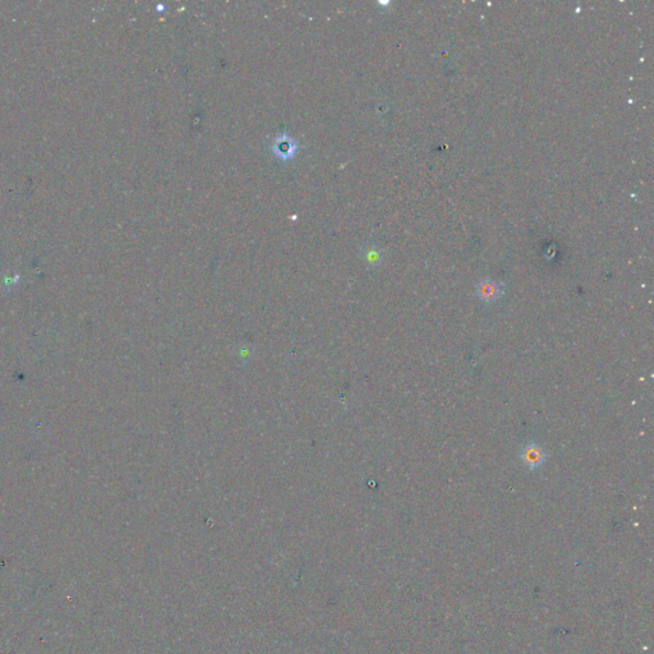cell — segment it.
Returning <instances> with one entry per match:
<instances>
[{"label": "cell", "instance_id": "1", "mask_svg": "<svg viewBox=\"0 0 654 654\" xmlns=\"http://www.w3.org/2000/svg\"><path fill=\"white\" fill-rule=\"evenodd\" d=\"M520 457L528 469L537 470L544 467L546 459H547V454L541 445L529 442V444L524 445V447L521 449Z\"/></svg>", "mask_w": 654, "mask_h": 654}, {"label": "cell", "instance_id": "2", "mask_svg": "<svg viewBox=\"0 0 654 654\" xmlns=\"http://www.w3.org/2000/svg\"><path fill=\"white\" fill-rule=\"evenodd\" d=\"M475 293L478 298L484 303L497 302L502 296V284L491 279H486L477 285Z\"/></svg>", "mask_w": 654, "mask_h": 654}]
</instances>
